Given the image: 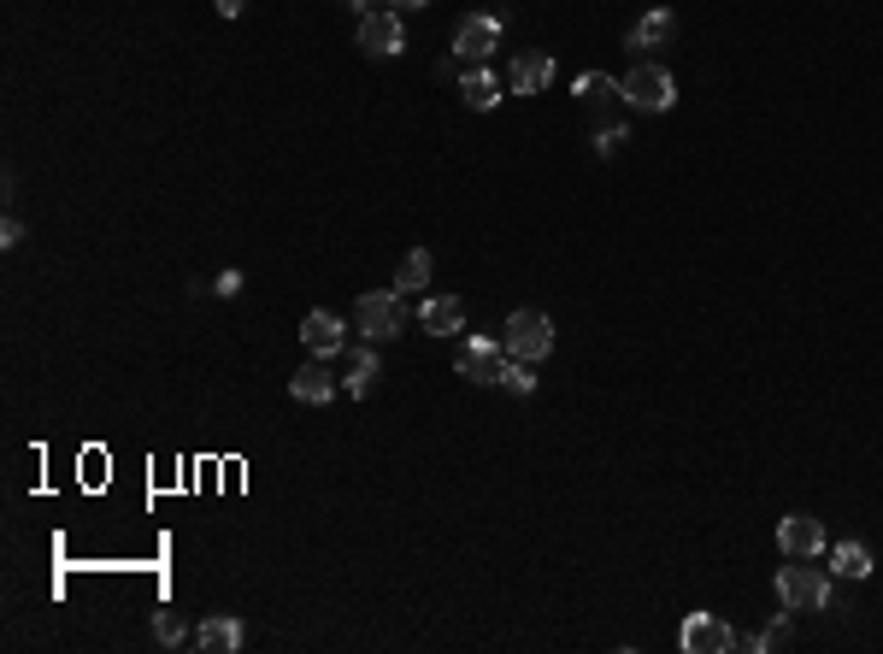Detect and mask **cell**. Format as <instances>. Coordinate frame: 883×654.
Wrapping results in <instances>:
<instances>
[{"label": "cell", "instance_id": "obj_1", "mask_svg": "<svg viewBox=\"0 0 883 654\" xmlns=\"http://www.w3.org/2000/svg\"><path fill=\"white\" fill-rule=\"evenodd\" d=\"M507 354L512 360H548L553 354V319L537 313V306H519V313L507 319Z\"/></svg>", "mask_w": 883, "mask_h": 654}, {"label": "cell", "instance_id": "obj_2", "mask_svg": "<svg viewBox=\"0 0 883 654\" xmlns=\"http://www.w3.org/2000/svg\"><path fill=\"white\" fill-rule=\"evenodd\" d=\"M496 48H501V12H471L454 25V59L465 71H478Z\"/></svg>", "mask_w": 883, "mask_h": 654}, {"label": "cell", "instance_id": "obj_3", "mask_svg": "<svg viewBox=\"0 0 883 654\" xmlns=\"http://www.w3.org/2000/svg\"><path fill=\"white\" fill-rule=\"evenodd\" d=\"M625 107H636V113H666L671 100H677V84H671V71H660V66H636L630 77H625Z\"/></svg>", "mask_w": 883, "mask_h": 654}, {"label": "cell", "instance_id": "obj_4", "mask_svg": "<svg viewBox=\"0 0 883 654\" xmlns=\"http://www.w3.org/2000/svg\"><path fill=\"white\" fill-rule=\"evenodd\" d=\"M360 331L372 336V342L401 336V331H406V295H395V290H372V295H360Z\"/></svg>", "mask_w": 883, "mask_h": 654}, {"label": "cell", "instance_id": "obj_5", "mask_svg": "<svg viewBox=\"0 0 883 654\" xmlns=\"http://www.w3.org/2000/svg\"><path fill=\"white\" fill-rule=\"evenodd\" d=\"M777 596H784L789 613L801 607H831V578L818 566H784L777 572Z\"/></svg>", "mask_w": 883, "mask_h": 654}, {"label": "cell", "instance_id": "obj_6", "mask_svg": "<svg viewBox=\"0 0 883 654\" xmlns=\"http://www.w3.org/2000/svg\"><path fill=\"white\" fill-rule=\"evenodd\" d=\"M748 637H736V631L718 619V613H689L684 619V648L689 654H736Z\"/></svg>", "mask_w": 883, "mask_h": 654}, {"label": "cell", "instance_id": "obj_7", "mask_svg": "<svg viewBox=\"0 0 883 654\" xmlns=\"http://www.w3.org/2000/svg\"><path fill=\"white\" fill-rule=\"evenodd\" d=\"M454 372H460L465 383H501V372H507V354H501L489 336H471V342H460V360H454Z\"/></svg>", "mask_w": 883, "mask_h": 654}, {"label": "cell", "instance_id": "obj_8", "mask_svg": "<svg viewBox=\"0 0 883 654\" xmlns=\"http://www.w3.org/2000/svg\"><path fill=\"white\" fill-rule=\"evenodd\" d=\"M777 548H784L789 560H813V555H825V525H818L813 514H789L784 525H777Z\"/></svg>", "mask_w": 883, "mask_h": 654}, {"label": "cell", "instance_id": "obj_9", "mask_svg": "<svg viewBox=\"0 0 883 654\" xmlns=\"http://www.w3.org/2000/svg\"><path fill=\"white\" fill-rule=\"evenodd\" d=\"M360 48L372 53V59H395V53L406 48L401 12H365V18H360Z\"/></svg>", "mask_w": 883, "mask_h": 654}, {"label": "cell", "instance_id": "obj_10", "mask_svg": "<svg viewBox=\"0 0 883 654\" xmlns=\"http://www.w3.org/2000/svg\"><path fill=\"white\" fill-rule=\"evenodd\" d=\"M301 342H306V354H313V360H336L347 349V324L336 313H306L301 319Z\"/></svg>", "mask_w": 883, "mask_h": 654}, {"label": "cell", "instance_id": "obj_11", "mask_svg": "<svg viewBox=\"0 0 883 654\" xmlns=\"http://www.w3.org/2000/svg\"><path fill=\"white\" fill-rule=\"evenodd\" d=\"M419 331H430V336H460V331H465L460 295H430V301L419 306Z\"/></svg>", "mask_w": 883, "mask_h": 654}, {"label": "cell", "instance_id": "obj_12", "mask_svg": "<svg viewBox=\"0 0 883 654\" xmlns=\"http://www.w3.org/2000/svg\"><path fill=\"white\" fill-rule=\"evenodd\" d=\"M507 84H512V95H542L553 84V53H519L512 71H507Z\"/></svg>", "mask_w": 883, "mask_h": 654}, {"label": "cell", "instance_id": "obj_13", "mask_svg": "<svg viewBox=\"0 0 883 654\" xmlns=\"http://www.w3.org/2000/svg\"><path fill=\"white\" fill-rule=\"evenodd\" d=\"M501 95H507V84H501V77L489 71V66H478V71H465V77H460V100H465L471 113L501 107Z\"/></svg>", "mask_w": 883, "mask_h": 654}, {"label": "cell", "instance_id": "obj_14", "mask_svg": "<svg viewBox=\"0 0 883 654\" xmlns=\"http://www.w3.org/2000/svg\"><path fill=\"white\" fill-rule=\"evenodd\" d=\"M290 396H295V401H306V407H324V401L336 396V378L324 372V360H306L301 372L290 378Z\"/></svg>", "mask_w": 883, "mask_h": 654}, {"label": "cell", "instance_id": "obj_15", "mask_svg": "<svg viewBox=\"0 0 883 654\" xmlns=\"http://www.w3.org/2000/svg\"><path fill=\"white\" fill-rule=\"evenodd\" d=\"M195 643L207 648V654H236V648H242V619H230V613H213V619L195 631Z\"/></svg>", "mask_w": 883, "mask_h": 654}, {"label": "cell", "instance_id": "obj_16", "mask_svg": "<svg viewBox=\"0 0 883 654\" xmlns=\"http://www.w3.org/2000/svg\"><path fill=\"white\" fill-rule=\"evenodd\" d=\"M671 30H677V18H671V12H648L642 25H636V30L625 36V48H630V53H648V48L671 42Z\"/></svg>", "mask_w": 883, "mask_h": 654}, {"label": "cell", "instance_id": "obj_17", "mask_svg": "<svg viewBox=\"0 0 883 654\" xmlns=\"http://www.w3.org/2000/svg\"><path fill=\"white\" fill-rule=\"evenodd\" d=\"M424 283H430V254L413 248V254L395 265V295H424Z\"/></svg>", "mask_w": 883, "mask_h": 654}, {"label": "cell", "instance_id": "obj_18", "mask_svg": "<svg viewBox=\"0 0 883 654\" xmlns=\"http://www.w3.org/2000/svg\"><path fill=\"white\" fill-rule=\"evenodd\" d=\"M578 100L583 107H612V100H625V89L612 84V77H601V71H583L578 77Z\"/></svg>", "mask_w": 883, "mask_h": 654}, {"label": "cell", "instance_id": "obj_19", "mask_svg": "<svg viewBox=\"0 0 883 654\" xmlns=\"http://www.w3.org/2000/svg\"><path fill=\"white\" fill-rule=\"evenodd\" d=\"M377 372H383V365H377V354H372V349H354V372H347V383H342V390L365 401V396H372V383H377Z\"/></svg>", "mask_w": 883, "mask_h": 654}, {"label": "cell", "instance_id": "obj_20", "mask_svg": "<svg viewBox=\"0 0 883 654\" xmlns=\"http://www.w3.org/2000/svg\"><path fill=\"white\" fill-rule=\"evenodd\" d=\"M866 572H872L866 543H836V578H866Z\"/></svg>", "mask_w": 883, "mask_h": 654}, {"label": "cell", "instance_id": "obj_21", "mask_svg": "<svg viewBox=\"0 0 883 654\" xmlns=\"http://www.w3.org/2000/svg\"><path fill=\"white\" fill-rule=\"evenodd\" d=\"M501 383L512 396H537V372H530V360H512L507 354V372H501Z\"/></svg>", "mask_w": 883, "mask_h": 654}, {"label": "cell", "instance_id": "obj_22", "mask_svg": "<svg viewBox=\"0 0 883 654\" xmlns=\"http://www.w3.org/2000/svg\"><path fill=\"white\" fill-rule=\"evenodd\" d=\"M154 637L166 643V648H177V643H189V631H183V619L166 607V613H154Z\"/></svg>", "mask_w": 883, "mask_h": 654}, {"label": "cell", "instance_id": "obj_23", "mask_svg": "<svg viewBox=\"0 0 883 654\" xmlns=\"http://www.w3.org/2000/svg\"><path fill=\"white\" fill-rule=\"evenodd\" d=\"M795 643V625L789 619H772L766 631H759V654H777V648H789Z\"/></svg>", "mask_w": 883, "mask_h": 654}, {"label": "cell", "instance_id": "obj_24", "mask_svg": "<svg viewBox=\"0 0 883 654\" xmlns=\"http://www.w3.org/2000/svg\"><path fill=\"white\" fill-rule=\"evenodd\" d=\"M619 141H630V136H625V125H607V130H595V148H601V154H619Z\"/></svg>", "mask_w": 883, "mask_h": 654}, {"label": "cell", "instance_id": "obj_25", "mask_svg": "<svg viewBox=\"0 0 883 654\" xmlns=\"http://www.w3.org/2000/svg\"><path fill=\"white\" fill-rule=\"evenodd\" d=\"M0 242H7V248H18V242H24V224L7 218V224H0Z\"/></svg>", "mask_w": 883, "mask_h": 654}, {"label": "cell", "instance_id": "obj_26", "mask_svg": "<svg viewBox=\"0 0 883 654\" xmlns=\"http://www.w3.org/2000/svg\"><path fill=\"white\" fill-rule=\"evenodd\" d=\"M213 7H218V18H242V12H248V0H213Z\"/></svg>", "mask_w": 883, "mask_h": 654}, {"label": "cell", "instance_id": "obj_27", "mask_svg": "<svg viewBox=\"0 0 883 654\" xmlns=\"http://www.w3.org/2000/svg\"><path fill=\"white\" fill-rule=\"evenodd\" d=\"M213 290H218V295H236V290H242V272H224V277L213 283Z\"/></svg>", "mask_w": 883, "mask_h": 654}, {"label": "cell", "instance_id": "obj_28", "mask_svg": "<svg viewBox=\"0 0 883 654\" xmlns=\"http://www.w3.org/2000/svg\"><path fill=\"white\" fill-rule=\"evenodd\" d=\"M419 7H430V0H389V12H419Z\"/></svg>", "mask_w": 883, "mask_h": 654}, {"label": "cell", "instance_id": "obj_29", "mask_svg": "<svg viewBox=\"0 0 883 654\" xmlns=\"http://www.w3.org/2000/svg\"><path fill=\"white\" fill-rule=\"evenodd\" d=\"M347 7H360V18H365V12H372V0H347Z\"/></svg>", "mask_w": 883, "mask_h": 654}]
</instances>
